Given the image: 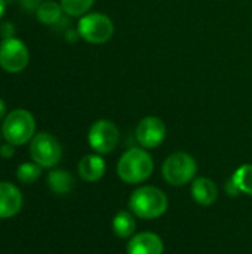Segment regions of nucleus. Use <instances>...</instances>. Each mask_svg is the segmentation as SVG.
<instances>
[{
    "instance_id": "f257e3e1",
    "label": "nucleus",
    "mask_w": 252,
    "mask_h": 254,
    "mask_svg": "<svg viewBox=\"0 0 252 254\" xmlns=\"http://www.w3.org/2000/svg\"><path fill=\"white\" fill-rule=\"evenodd\" d=\"M154 168L153 158L144 147H132L126 150L116 167L120 180L129 185H138L147 180Z\"/></svg>"
},
{
    "instance_id": "f03ea898",
    "label": "nucleus",
    "mask_w": 252,
    "mask_h": 254,
    "mask_svg": "<svg viewBox=\"0 0 252 254\" xmlns=\"http://www.w3.org/2000/svg\"><path fill=\"white\" fill-rule=\"evenodd\" d=\"M129 210L140 219H157L168 210L166 195L154 186H143L132 192L129 198Z\"/></svg>"
},
{
    "instance_id": "7ed1b4c3",
    "label": "nucleus",
    "mask_w": 252,
    "mask_h": 254,
    "mask_svg": "<svg viewBox=\"0 0 252 254\" xmlns=\"http://www.w3.org/2000/svg\"><path fill=\"white\" fill-rule=\"evenodd\" d=\"M36 121L34 116L25 109H15L6 115L1 125V137L13 144L22 146L36 135Z\"/></svg>"
},
{
    "instance_id": "20e7f679",
    "label": "nucleus",
    "mask_w": 252,
    "mask_h": 254,
    "mask_svg": "<svg viewBox=\"0 0 252 254\" xmlns=\"http://www.w3.org/2000/svg\"><path fill=\"white\" fill-rule=\"evenodd\" d=\"M77 34L88 43L102 45L114 34V24L111 18L101 12H88L80 16L77 24Z\"/></svg>"
},
{
    "instance_id": "39448f33",
    "label": "nucleus",
    "mask_w": 252,
    "mask_h": 254,
    "mask_svg": "<svg viewBox=\"0 0 252 254\" xmlns=\"http://www.w3.org/2000/svg\"><path fill=\"white\" fill-rule=\"evenodd\" d=\"M198 164L195 158L186 152L169 155L162 165V176L171 186H184L195 179Z\"/></svg>"
},
{
    "instance_id": "423d86ee",
    "label": "nucleus",
    "mask_w": 252,
    "mask_h": 254,
    "mask_svg": "<svg viewBox=\"0 0 252 254\" xmlns=\"http://www.w3.org/2000/svg\"><path fill=\"white\" fill-rule=\"evenodd\" d=\"M30 156L42 168H52L61 161V143L49 132H39L30 141Z\"/></svg>"
},
{
    "instance_id": "0eeeda50",
    "label": "nucleus",
    "mask_w": 252,
    "mask_h": 254,
    "mask_svg": "<svg viewBox=\"0 0 252 254\" xmlns=\"http://www.w3.org/2000/svg\"><path fill=\"white\" fill-rule=\"evenodd\" d=\"M120 140L119 128L107 119H100L94 122L88 132V143L89 146L98 153L105 155L113 152Z\"/></svg>"
},
{
    "instance_id": "6e6552de",
    "label": "nucleus",
    "mask_w": 252,
    "mask_h": 254,
    "mask_svg": "<svg viewBox=\"0 0 252 254\" xmlns=\"http://www.w3.org/2000/svg\"><path fill=\"white\" fill-rule=\"evenodd\" d=\"M30 61V52L25 43L16 37L4 39L0 43V67L7 73L22 71Z\"/></svg>"
},
{
    "instance_id": "1a4fd4ad",
    "label": "nucleus",
    "mask_w": 252,
    "mask_h": 254,
    "mask_svg": "<svg viewBox=\"0 0 252 254\" xmlns=\"http://www.w3.org/2000/svg\"><path fill=\"white\" fill-rule=\"evenodd\" d=\"M166 125L157 116L143 118L135 129V138L144 149H154L166 138Z\"/></svg>"
},
{
    "instance_id": "9d476101",
    "label": "nucleus",
    "mask_w": 252,
    "mask_h": 254,
    "mask_svg": "<svg viewBox=\"0 0 252 254\" xmlns=\"http://www.w3.org/2000/svg\"><path fill=\"white\" fill-rule=\"evenodd\" d=\"M22 208L21 190L9 182H0V219H10Z\"/></svg>"
},
{
    "instance_id": "9b49d317",
    "label": "nucleus",
    "mask_w": 252,
    "mask_h": 254,
    "mask_svg": "<svg viewBox=\"0 0 252 254\" xmlns=\"http://www.w3.org/2000/svg\"><path fill=\"white\" fill-rule=\"evenodd\" d=\"M128 254H163V241L153 232L135 234L128 243Z\"/></svg>"
},
{
    "instance_id": "f8f14e48",
    "label": "nucleus",
    "mask_w": 252,
    "mask_h": 254,
    "mask_svg": "<svg viewBox=\"0 0 252 254\" xmlns=\"http://www.w3.org/2000/svg\"><path fill=\"white\" fill-rule=\"evenodd\" d=\"M77 171L82 180L89 182V183L98 182L105 173V161L98 153L86 155L80 159L77 165Z\"/></svg>"
},
{
    "instance_id": "ddd939ff",
    "label": "nucleus",
    "mask_w": 252,
    "mask_h": 254,
    "mask_svg": "<svg viewBox=\"0 0 252 254\" xmlns=\"http://www.w3.org/2000/svg\"><path fill=\"white\" fill-rule=\"evenodd\" d=\"M192 196L201 205H212L218 198V190L211 179L199 177L192 183Z\"/></svg>"
},
{
    "instance_id": "4468645a",
    "label": "nucleus",
    "mask_w": 252,
    "mask_h": 254,
    "mask_svg": "<svg viewBox=\"0 0 252 254\" xmlns=\"http://www.w3.org/2000/svg\"><path fill=\"white\" fill-rule=\"evenodd\" d=\"M48 185L56 195H67L74 188L73 176L65 170H52L48 174Z\"/></svg>"
},
{
    "instance_id": "2eb2a0df",
    "label": "nucleus",
    "mask_w": 252,
    "mask_h": 254,
    "mask_svg": "<svg viewBox=\"0 0 252 254\" xmlns=\"http://www.w3.org/2000/svg\"><path fill=\"white\" fill-rule=\"evenodd\" d=\"M62 13H64V10H62L61 3H56L53 0L42 1L36 9V16H37L39 22H42L45 25H53V24L59 22Z\"/></svg>"
},
{
    "instance_id": "dca6fc26",
    "label": "nucleus",
    "mask_w": 252,
    "mask_h": 254,
    "mask_svg": "<svg viewBox=\"0 0 252 254\" xmlns=\"http://www.w3.org/2000/svg\"><path fill=\"white\" fill-rule=\"evenodd\" d=\"M137 223L129 211H119L113 219V232L119 238H132L135 235Z\"/></svg>"
},
{
    "instance_id": "f3484780",
    "label": "nucleus",
    "mask_w": 252,
    "mask_h": 254,
    "mask_svg": "<svg viewBox=\"0 0 252 254\" xmlns=\"http://www.w3.org/2000/svg\"><path fill=\"white\" fill-rule=\"evenodd\" d=\"M230 183L235 186V189L238 192H242L245 195L252 196V165L245 164V165L239 167L235 171Z\"/></svg>"
},
{
    "instance_id": "a211bd4d",
    "label": "nucleus",
    "mask_w": 252,
    "mask_h": 254,
    "mask_svg": "<svg viewBox=\"0 0 252 254\" xmlns=\"http://www.w3.org/2000/svg\"><path fill=\"white\" fill-rule=\"evenodd\" d=\"M40 176H42V167L34 161L24 162L16 168V179L22 185H33L39 180Z\"/></svg>"
},
{
    "instance_id": "6ab92c4d",
    "label": "nucleus",
    "mask_w": 252,
    "mask_h": 254,
    "mask_svg": "<svg viewBox=\"0 0 252 254\" xmlns=\"http://www.w3.org/2000/svg\"><path fill=\"white\" fill-rule=\"evenodd\" d=\"M95 0H59L64 13L70 16H83L94 6Z\"/></svg>"
},
{
    "instance_id": "aec40b11",
    "label": "nucleus",
    "mask_w": 252,
    "mask_h": 254,
    "mask_svg": "<svg viewBox=\"0 0 252 254\" xmlns=\"http://www.w3.org/2000/svg\"><path fill=\"white\" fill-rule=\"evenodd\" d=\"M0 36H1L3 40L13 37L15 36V25L12 22H3L0 25Z\"/></svg>"
},
{
    "instance_id": "412c9836",
    "label": "nucleus",
    "mask_w": 252,
    "mask_h": 254,
    "mask_svg": "<svg viewBox=\"0 0 252 254\" xmlns=\"http://www.w3.org/2000/svg\"><path fill=\"white\" fill-rule=\"evenodd\" d=\"M15 155V146L13 144H10V143H4V144H1L0 146V156L1 158H4V159H9V158H12Z\"/></svg>"
},
{
    "instance_id": "4be33fe9",
    "label": "nucleus",
    "mask_w": 252,
    "mask_h": 254,
    "mask_svg": "<svg viewBox=\"0 0 252 254\" xmlns=\"http://www.w3.org/2000/svg\"><path fill=\"white\" fill-rule=\"evenodd\" d=\"M6 118V103L0 98V121Z\"/></svg>"
},
{
    "instance_id": "5701e85b",
    "label": "nucleus",
    "mask_w": 252,
    "mask_h": 254,
    "mask_svg": "<svg viewBox=\"0 0 252 254\" xmlns=\"http://www.w3.org/2000/svg\"><path fill=\"white\" fill-rule=\"evenodd\" d=\"M4 10H6V0H0V19L4 15Z\"/></svg>"
},
{
    "instance_id": "b1692460",
    "label": "nucleus",
    "mask_w": 252,
    "mask_h": 254,
    "mask_svg": "<svg viewBox=\"0 0 252 254\" xmlns=\"http://www.w3.org/2000/svg\"><path fill=\"white\" fill-rule=\"evenodd\" d=\"M0 138H1V131H0Z\"/></svg>"
}]
</instances>
